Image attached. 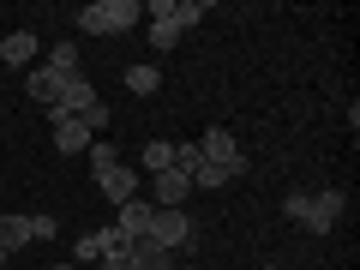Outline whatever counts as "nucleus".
<instances>
[{
  "instance_id": "nucleus-1",
  "label": "nucleus",
  "mask_w": 360,
  "mask_h": 270,
  "mask_svg": "<svg viewBox=\"0 0 360 270\" xmlns=\"http://www.w3.org/2000/svg\"><path fill=\"white\" fill-rule=\"evenodd\" d=\"M342 205L348 198L336 193V186H324V193H288V222H300L307 234H330L336 229V217H342Z\"/></svg>"
},
{
  "instance_id": "nucleus-2",
  "label": "nucleus",
  "mask_w": 360,
  "mask_h": 270,
  "mask_svg": "<svg viewBox=\"0 0 360 270\" xmlns=\"http://www.w3.org/2000/svg\"><path fill=\"white\" fill-rule=\"evenodd\" d=\"M144 18L139 0H90V6H78V30L84 37H120V30H132Z\"/></svg>"
},
{
  "instance_id": "nucleus-3",
  "label": "nucleus",
  "mask_w": 360,
  "mask_h": 270,
  "mask_svg": "<svg viewBox=\"0 0 360 270\" xmlns=\"http://www.w3.org/2000/svg\"><path fill=\"white\" fill-rule=\"evenodd\" d=\"M150 240L162 246V252H193L198 246V229L186 210H150Z\"/></svg>"
},
{
  "instance_id": "nucleus-4",
  "label": "nucleus",
  "mask_w": 360,
  "mask_h": 270,
  "mask_svg": "<svg viewBox=\"0 0 360 270\" xmlns=\"http://www.w3.org/2000/svg\"><path fill=\"white\" fill-rule=\"evenodd\" d=\"M198 156H205V162H217L229 180H240V174H246V156H240V144H234V132H229V127H205V139H198Z\"/></svg>"
},
{
  "instance_id": "nucleus-5",
  "label": "nucleus",
  "mask_w": 360,
  "mask_h": 270,
  "mask_svg": "<svg viewBox=\"0 0 360 270\" xmlns=\"http://www.w3.org/2000/svg\"><path fill=\"white\" fill-rule=\"evenodd\" d=\"M96 186H103V198L120 210V205H132V198H139V168L115 162V168H103V174H96Z\"/></svg>"
},
{
  "instance_id": "nucleus-6",
  "label": "nucleus",
  "mask_w": 360,
  "mask_h": 270,
  "mask_svg": "<svg viewBox=\"0 0 360 270\" xmlns=\"http://www.w3.org/2000/svg\"><path fill=\"white\" fill-rule=\"evenodd\" d=\"M103 96H96V84H90L84 72L78 78H60V96H54V115H84V108H96Z\"/></svg>"
},
{
  "instance_id": "nucleus-7",
  "label": "nucleus",
  "mask_w": 360,
  "mask_h": 270,
  "mask_svg": "<svg viewBox=\"0 0 360 270\" xmlns=\"http://www.w3.org/2000/svg\"><path fill=\"white\" fill-rule=\"evenodd\" d=\"M150 180H156V210H180L193 198V174H180V168H162V174H150Z\"/></svg>"
},
{
  "instance_id": "nucleus-8",
  "label": "nucleus",
  "mask_w": 360,
  "mask_h": 270,
  "mask_svg": "<svg viewBox=\"0 0 360 270\" xmlns=\"http://www.w3.org/2000/svg\"><path fill=\"white\" fill-rule=\"evenodd\" d=\"M54 150L60 156H84L90 150V127L78 115H54Z\"/></svg>"
},
{
  "instance_id": "nucleus-9",
  "label": "nucleus",
  "mask_w": 360,
  "mask_h": 270,
  "mask_svg": "<svg viewBox=\"0 0 360 270\" xmlns=\"http://www.w3.org/2000/svg\"><path fill=\"white\" fill-rule=\"evenodd\" d=\"M150 210H156V205H144V198H132V205H120L115 229L127 234V240H144V234H150Z\"/></svg>"
},
{
  "instance_id": "nucleus-10",
  "label": "nucleus",
  "mask_w": 360,
  "mask_h": 270,
  "mask_svg": "<svg viewBox=\"0 0 360 270\" xmlns=\"http://www.w3.org/2000/svg\"><path fill=\"white\" fill-rule=\"evenodd\" d=\"M37 54H42V42L30 37V30H13V37L0 42V60H6V66H30Z\"/></svg>"
},
{
  "instance_id": "nucleus-11",
  "label": "nucleus",
  "mask_w": 360,
  "mask_h": 270,
  "mask_svg": "<svg viewBox=\"0 0 360 270\" xmlns=\"http://www.w3.org/2000/svg\"><path fill=\"white\" fill-rule=\"evenodd\" d=\"M25 96H30V103H49V108H54V96H60V72H49V66H30Z\"/></svg>"
},
{
  "instance_id": "nucleus-12",
  "label": "nucleus",
  "mask_w": 360,
  "mask_h": 270,
  "mask_svg": "<svg viewBox=\"0 0 360 270\" xmlns=\"http://www.w3.org/2000/svg\"><path fill=\"white\" fill-rule=\"evenodd\" d=\"M0 246H6V252L30 246V217L25 210H0Z\"/></svg>"
},
{
  "instance_id": "nucleus-13",
  "label": "nucleus",
  "mask_w": 360,
  "mask_h": 270,
  "mask_svg": "<svg viewBox=\"0 0 360 270\" xmlns=\"http://www.w3.org/2000/svg\"><path fill=\"white\" fill-rule=\"evenodd\" d=\"M127 264H132V270H156V264H168V252L144 234V240H127Z\"/></svg>"
},
{
  "instance_id": "nucleus-14",
  "label": "nucleus",
  "mask_w": 360,
  "mask_h": 270,
  "mask_svg": "<svg viewBox=\"0 0 360 270\" xmlns=\"http://www.w3.org/2000/svg\"><path fill=\"white\" fill-rule=\"evenodd\" d=\"M139 162H144V174H162V168H174V144H168V139H150V144L139 150Z\"/></svg>"
},
{
  "instance_id": "nucleus-15",
  "label": "nucleus",
  "mask_w": 360,
  "mask_h": 270,
  "mask_svg": "<svg viewBox=\"0 0 360 270\" xmlns=\"http://www.w3.org/2000/svg\"><path fill=\"white\" fill-rule=\"evenodd\" d=\"M49 72H60V78H78V42H72V37L49 49Z\"/></svg>"
},
{
  "instance_id": "nucleus-16",
  "label": "nucleus",
  "mask_w": 360,
  "mask_h": 270,
  "mask_svg": "<svg viewBox=\"0 0 360 270\" xmlns=\"http://www.w3.org/2000/svg\"><path fill=\"white\" fill-rule=\"evenodd\" d=\"M156 84H162V66H127V90L132 96H156Z\"/></svg>"
},
{
  "instance_id": "nucleus-17",
  "label": "nucleus",
  "mask_w": 360,
  "mask_h": 270,
  "mask_svg": "<svg viewBox=\"0 0 360 270\" xmlns=\"http://www.w3.org/2000/svg\"><path fill=\"white\" fill-rule=\"evenodd\" d=\"M90 174H103V168H115L120 162V150H115V139H90Z\"/></svg>"
},
{
  "instance_id": "nucleus-18",
  "label": "nucleus",
  "mask_w": 360,
  "mask_h": 270,
  "mask_svg": "<svg viewBox=\"0 0 360 270\" xmlns=\"http://www.w3.org/2000/svg\"><path fill=\"white\" fill-rule=\"evenodd\" d=\"M78 120H84V127H90V139H103V132H108V103L84 108V115H78Z\"/></svg>"
},
{
  "instance_id": "nucleus-19",
  "label": "nucleus",
  "mask_w": 360,
  "mask_h": 270,
  "mask_svg": "<svg viewBox=\"0 0 360 270\" xmlns=\"http://www.w3.org/2000/svg\"><path fill=\"white\" fill-rule=\"evenodd\" d=\"M54 234H60V222H54L49 210H37V217H30V240H54Z\"/></svg>"
},
{
  "instance_id": "nucleus-20",
  "label": "nucleus",
  "mask_w": 360,
  "mask_h": 270,
  "mask_svg": "<svg viewBox=\"0 0 360 270\" xmlns=\"http://www.w3.org/2000/svg\"><path fill=\"white\" fill-rule=\"evenodd\" d=\"M90 258H103V246H96V234H78L72 240V264H90Z\"/></svg>"
},
{
  "instance_id": "nucleus-21",
  "label": "nucleus",
  "mask_w": 360,
  "mask_h": 270,
  "mask_svg": "<svg viewBox=\"0 0 360 270\" xmlns=\"http://www.w3.org/2000/svg\"><path fill=\"white\" fill-rule=\"evenodd\" d=\"M198 162H205V156H198V144H174V168H180V174H193Z\"/></svg>"
},
{
  "instance_id": "nucleus-22",
  "label": "nucleus",
  "mask_w": 360,
  "mask_h": 270,
  "mask_svg": "<svg viewBox=\"0 0 360 270\" xmlns=\"http://www.w3.org/2000/svg\"><path fill=\"white\" fill-rule=\"evenodd\" d=\"M174 42H180V30H174V25H150V49H156V54L174 49Z\"/></svg>"
},
{
  "instance_id": "nucleus-23",
  "label": "nucleus",
  "mask_w": 360,
  "mask_h": 270,
  "mask_svg": "<svg viewBox=\"0 0 360 270\" xmlns=\"http://www.w3.org/2000/svg\"><path fill=\"white\" fill-rule=\"evenodd\" d=\"M49 270H78V264H72V258H54V264H49Z\"/></svg>"
},
{
  "instance_id": "nucleus-24",
  "label": "nucleus",
  "mask_w": 360,
  "mask_h": 270,
  "mask_svg": "<svg viewBox=\"0 0 360 270\" xmlns=\"http://www.w3.org/2000/svg\"><path fill=\"white\" fill-rule=\"evenodd\" d=\"M0 270H13V252H6V246H0Z\"/></svg>"
},
{
  "instance_id": "nucleus-25",
  "label": "nucleus",
  "mask_w": 360,
  "mask_h": 270,
  "mask_svg": "<svg viewBox=\"0 0 360 270\" xmlns=\"http://www.w3.org/2000/svg\"><path fill=\"white\" fill-rule=\"evenodd\" d=\"M156 270H180V264H156Z\"/></svg>"
},
{
  "instance_id": "nucleus-26",
  "label": "nucleus",
  "mask_w": 360,
  "mask_h": 270,
  "mask_svg": "<svg viewBox=\"0 0 360 270\" xmlns=\"http://www.w3.org/2000/svg\"><path fill=\"white\" fill-rule=\"evenodd\" d=\"M264 270H283V264H264Z\"/></svg>"
}]
</instances>
